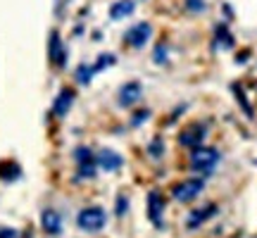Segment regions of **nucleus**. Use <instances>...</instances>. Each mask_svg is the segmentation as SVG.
I'll list each match as a JSON object with an SVG mask.
<instances>
[{"instance_id": "nucleus-1", "label": "nucleus", "mask_w": 257, "mask_h": 238, "mask_svg": "<svg viewBox=\"0 0 257 238\" xmlns=\"http://www.w3.org/2000/svg\"><path fill=\"white\" fill-rule=\"evenodd\" d=\"M219 162V153L214 150V148H193V155H191V167L195 172H205V174H210L212 169L217 167Z\"/></svg>"}, {"instance_id": "nucleus-2", "label": "nucleus", "mask_w": 257, "mask_h": 238, "mask_svg": "<svg viewBox=\"0 0 257 238\" xmlns=\"http://www.w3.org/2000/svg\"><path fill=\"white\" fill-rule=\"evenodd\" d=\"M105 210L102 207H86V210L79 212V217H76V221H79V226H81L83 231H100L102 226H105Z\"/></svg>"}, {"instance_id": "nucleus-3", "label": "nucleus", "mask_w": 257, "mask_h": 238, "mask_svg": "<svg viewBox=\"0 0 257 238\" xmlns=\"http://www.w3.org/2000/svg\"><path fill=\"white\" fill-rule=\"evenodd\" d=\"M205 188V183H202V179H188V181L179 183L174 188V198L179 202H191L198 193Z\"/></svg>"}, {"instance_id": "nucleus-4", "label": "nucleus", "mask_w": 257, "mask_h": 238, "mask_svg": "<svg viewBox=\"0 0 257 238\" xmlns=\"http://www.w3.org/2000/svg\"><path fill=\"white\" fill-rule=\"evenodd\" d=\"M150 34H153V27H150V24H146V22H141V24H136V27L128 29L126 36H124V41H126L128 46L141 48V46H146V43H148Z\"/></svg>"}, {"instance_id": "nucleus-5", "label": "nucleus", "mask_w": 257, "mask_h": 238, "mask_svg": "<svg viewBox=\"0 0 257 238\" xmlns=\"http://www.w3.org/2000/svg\"><path fill=\"white\" fill-rule=\"evenodd\" d=\"M143 88H141V83L138 81H128L126 86H121L119 91V105H124V107H131L134 102L141 100V95H143Z\"/></svg>"}, {"instance_id": "nucleus-6", "label": "nucleus", "mask_w": 257, "mask_h": 238, "mask_svg": "<svg viewBox=\"0 0 257 238\" xmlns=\"http://www.w3.org/2000/svg\"><path fill=\"white\" fill-rule=\"evenodd\" d=\"M205 134H207V131H205V127H200V124H193V127H188L184 134H181V138H179V141H181V146H186V148H198L202 143Z\"/></svg>"}, {"instance_id": "nucleus-7", "label": "nucleus", "mask_w": 257, "mask_h": 238, "mask_svg": "<svg viewBox=\"0 0 257 238\" xmlns=\"http://www.w3.org/2000/svg\"><path fill=\"white\" fill-rule=\"evenodd\" d=\"M48 55H50V62L57 64V67H62L64 64V46H62V41H60V34L57 31H53L50 34V43H48Z\"/></svg>"}, {"instance_id": "nucleus-8", "label": "nucleus", "mask_w": 257, "mask_h": 238, "mask_svg": "<svg viewBox=\"0 0 257 238\" xmlns=\"http://www.w3.org/2000/svg\"><path fill=\"white\" fill-rule=\"evenodd\" d=\"M72 102H74V91L72 88H62L60 95L55 98V105H53L55 117H64V114L69 112V107H72Z\"/></svg>"}, {"instance_id": "nucleus-9", "label": "nucleus", "mask_w": 257, "mask_h": 238, "mask_svg": "<svg viewBox=\"0 0 257 238\" xmlns=\"http://www.w3.org/2000/svg\"><path fill=\"white\" fill-rule=\"evenodd\" d=\"M41 226H43V231H48V233H60V231H62V217H60L55 210H46L41 214Z\"/></svg>"}, {"instance_id": "nucleus-10", "label": "nucleus", "mask_w": 257, "mask_h": 238, "mask_svg": "<svg viewBox=\"0 0 257 238\" xmlns=\"http://www.w3.org/2000/svg\"><path fill=\"white\" fill-rule=\"evenodd\" d=\"M98 165H100V169H105V172H114V169L121 167V157L117 155L114 150H100Z\"/></svg>"}, {"instance_id": "nucleus-11", "label": "nucleus", "mask_w": 257, "mask_h": 238, "mask_svg": "<svg viewBox=\"0 0 257 238\" xmlns=\"http://www.w3.org/2000/svg\"><path fill=\"white\" fill-rule=\"evenodd\" d=\"M214 212H217V207H214V205H205V210H195L191 217H188V229H198L202 221H207Z\"/></svg>"}, {"instance_id": "nucleus-12", "label": "nucleus", "mask_w": 257, "mask_h": 238, "mask_svg": "<svg viewBox=\"0 0 257 238\" xmlns=\"http://www.w3.org/2000/svg\"><path fill=\"white\" fill-rule=\"evenodd\" d=\"M134 0H119V3H114L110 8V17L112 19H124V17H128L131 12H134Z\"/></svg>"}, {"instance_id": "nucleus-13", "label": "nucleus", "mask_w": 257, "mask_h": 238, "mask_svg": "<svg viewBox=\"0 0 257 238\" xmlns=\"http://www.w3.org/2000/svg\"><path fill=\"white\" fill-rule=\"evenodd\" d=\"M148 200H150V217L155 221H160V212L165 210V202H162V195L157 191H153L148 195Z\"/></svg>"}, {"instance_id": "nucleus-14", "label": "nucleus", "mask_w": 257, "mask_h": 238, "mask_svg": "<svg viewBox=\"0 0 257 238\" xmlns=\"http://www.w3.org/2000/svg\"><path fill=\"white\" fill-rule=\"evenodd\" d=\"M93 72H95L93 67H86V64H81V67L76 69V79H79L81 83H88V81H91V76H93Z\"/></svg>"}, {"instance_id": "nucleus-15", "label": "nucleus", "mask_w": 257, "mask_h": 238, "mask_svg": "<svg viewBox=\"0 0 257 238\" xmlns=\"http://www.w3.org/2000/svg\"><path fill=\"white\" fill-rule=\"evenodd\" d=\"M76 162H93V153L88 148H76Z\"/></svg>"}, {"instance_id": "nucleus-16", "label": "nucleus", "mask_w": 257, "mask_h": 238, "mask_svg": "<svg viewBox=\"0 0 257 238\" xmlns=\"http://www.w3.org/2000/svg\"><path fill=\"white\" fill-rule=\"evenodd\" d=\"M217 34H219V41H221V46H224V48H231V46H233V38H231V34L224 27L217 29Z\"/></svg>"}, {"instance_id": "nucleus-17", "label": "nucleus", "mask_w": 257, "mask_h": 238, "mask_svg": "<svg viewBox=\"0 0 257 238\" xmlns=\"http://www.w3.org/2000/svg\"><path fill=\"white\" fill-rule=\"evenodd\" d=\"M186 5L191 10H195V12H202V10H205V3H202V0H188Z\"/></svg>"}, {"instance_id": "nucleus-18", "label": "nucleus", "mask_w": 257, "mask_h": 238, "mask_svg": "<svg viewBox=\"0 0 257 238\" xmlns=\"http://www.w3.org/2000/svg\"><path fill=\"white\" fill-rule=\"evenodd\" d=\"M15 236H17V233H15V231H12V229L0 231V238H15Z\"/></svg>"}, {"instance_id": "nucleus-19", "label": "nucleus", "mask_w": 257, "mask_h": 238, "mask_svg": "<svg viewBox=\"0 0 257 238\" xmlns=\"http://www.w3.org/2000/svg\"><path fill=\"white\" fill-rule=\"evenodd\" d=\"M124 205H126V202H124V195H121V198H119V207H117V214H124Z\"/></svg>"}, {"instance_id": "nucleus-20", "label": "nucleus", "mask_w": 257, "mask_h": 238, "mask_svg": "<svg viewBox=\"0 0 257 238\" xmlns=\"http://www.w3.org/2000/svg\"><path fill=\"white\" fill-rule=\"evenodd\" d=\"M150 153H153V155H160V141H157V143H153V148H150Z\"/></svg>"}]
</instances>
